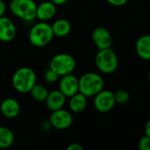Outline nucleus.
<instances>
[{"label": "nucleus", "instance_id": "a878e982", "mask_svg": "<svg viewBox=\"0 0 150 150\" xmlns=\"http://www.w3.org/2000/svg\"><path fill=\"white\" fill-rule=\"evenodd\" d=\"M53 4H54L55 5H62L64 4H66L69 0H50Z\"/></svg>", "mask_w": 150, "mask_h": 150}, {"label": "nucleus", "instance_id": "4468645a", "mask_svg": "<svg viewBox=\"0 0 150 150\" xmlns=\"http://www.w3.org/2000/svg\"><path fill=\"white\" fill-rule=\"evenodd\" d=\"M65 101L66 97L59 90L48 92L47 97L45 100L47 107L51 112L62 108L65 105Z\"/></svg>", "mask_w": 150, "mask_h": 150}, {"label": "nucleus", "instance_id": "393cba45", "mask_svg": "<svg viewBox=\"0 0 150 150\" xmlns=\"http://www.w3.org/2000/svg\"><path fill=\"white\" fill-rule=\"evenodd\" d=\"M5 9H6L5 4L4 3L3 0H0V17L4 16V14L5 12Z\"/></svg>", "mask_w": 150, "mask_h": 150}, {"label": "nucleus", "instance_id": "7ed1b4c3", "mask_svg": "<svg viewBox=\"0 0 150 150\" xmlns=\"http://www.w3.org/2000/svg\"><path fill=\"white\" fill-rule=\"evenodd\" d=\"M54 38L51 25L46 21L35 24L29 32V40L34 47H42L48 45Z\"/></svg>", "mask_w": 150, "mask_h": 150}, {"label": "nucleus", "instance_id": "1a4fd4ad", "mask_svg": "<svg viewBox=\"0 0 150 150\" xmlns=\"http://www.w3.org/2000/svg\"><path fill=\"white\" fill-rule=\"evenodd\" d=\"M59 91L66 98H70L78 92V78L72 73L62 76L59 83Z\"/></svg>", "mask_w": 150, "mask_h": 150}, {"label": "nucleus", "instance_id": "2eb2a0df", "mask_svg": "<svg viewBox=\"0 0 150 150\" xmlns=\"http://www.w3.org/2000/svg\"><path fill=\"white\" fill-rule=\"evenodd\" d=\"M136 53L143 60L150 59V36L149 34L140 37L135 44Z\"/></svg>", "mask_w": 150, "mask_h": 150}, {"label": "nucleus", "instance_id": "0eeeda50", "mask_svg": "<svg viewBox=\"0 0 150 150\" xmlns=\"http://www.w3.org/2000/svg\"><path fill=\"white\" fill-rule=\"evenodd\" d=\"M94 106L99 112H108L115 105L114 94L111 91L102 90L94 96Z\"/></svg>", "mask_w": 150, "mask_h": 150}, {"label": "nucleus", "instance_id": "20e7f679", "mask_svg": "<svg viewBox=\"0 0 150 150\" xmlns=\"http://www.w3.org/2000/svg\"><path fill=\"white\" fill-rule=\"evenodd\" d=\"M95 63L100 72L112 74L117 69L119 61L115 52L109 47L98 50L95 58Z\"/></svg>", "mask_w": 150, "mask_h": 150}, {"label": "nucleus", "instance_id": "f257e3e1", "mask_svg": "<svg viewBox=\"0 0 150 150\" xmlns=\"http://www.w3.org/2000/svg\"><path fill=\"white\" fill-rule=\"evenodd\" d=\"M104 88V80L97 73L89 72L78 79V91L86 98L94 97Z\"/></svg>", "mask_w": 150, "mask_h": 150}, {"label": "nucleus", "instance_id": "6ab92c4d", "mask_svg": "<svg viewBox=\"0 0 150 150\" xmlns=\"http://www.w3.org/2000/svg\"><path fill=\"white\" fill-rule=\"evenodd\" d=\"M30 94L32 96V98L38 102H43L46 100L47 94H48V91L47 89L42 85V84H37L35 83L33 88L30 90Z\"/></svg>", "mask_w": 150, "mask_h": 150}, {"label": "nucleus", "instance_id": "39448f33", "mask_svg": "<svg viewBox=\"0 0 150 150\" xmlns=\"http://www.w3.org/2000/svg\"><path fill=\"white\" fill-rule=\"evenodd\" d=\"M37 4L33 0H11L10 10L13 15L25 21H32L36 16Z\"/></svg>", "mask_w": 150, "mask_h": 150}, {"label": "nucleus", "instance_id": "9b49d317", "mask_svg": "<svg viewBox=\"0 0 150 150\" xmlns=\"http://www.w3.org/2000/svg\"><path fill=\"white\" fill-rule=\"evenodd\" d=\"M17 31L14 23L7 17H0V40L9 42L16 36Z\"/></svg>", "mask_w": 150, "mask_h": 150}, {"label": "nucleus", "instance_id": "a211bd4d", "mask_svg": "<svg viewBox=\"0 0 150 150\" xmlns=\"http://www.w3.org/2000/svg\"><path fill=\"white\" fill-rule=\"evenodd\" d=\"M14 142L12 131L6 127H0V149H8Z\"/></svg>", "mask_w": 150, "mask_h": 150}, {"label": "nucleus", "instance_id": "5701e85b", "mask_svg": "<svg viewBox=\"0 0 150 150\" xmlns=\"http://www.w3.org/2000/svg\"><path fill=\"white\" fill-rule=\"evenodd\" d=\"M106 1L113 6H122L128 2V0H106Z\"/></svg>", "mask_w": 150, "mask_h": 150}, {"label": "nucleus", "instance_id": "ddd939ff", "mask_svg": "<svg viewBox=\"0 0 150 150\" xmlns=\"http://www.w3.org/2000/svg\"><path fill=\"white\" fill-rule=\"evenodd\" d=\"M0 111L5 118L13 119L18 115L20 112V106L17 100H15L14 98H8L1 102Z\"/></svg>", "mask_w": 150, "mask_h": 150}, {"label": "nucleus", "instance_id": "9d476101", "mask_svg": "<svg viewBox=\"0 0 150 150\" xmlns=\"http://www.w3.org/2000/svg\"><path fill=\"white\" fill-rule=\"evenodd\" d=\"M92 40L98 50L111 47L112 40L110 32L105 27H97L91 34Z\"/></svg>", "mask_w": 150, "mask_h": 150}, {"label": "nucleus", "instance_id": "f8f14e48", "mask_svg": "<svg viewBox=\"0 0 150 150\" xmlns=\"http://www.w3.org/2000/svg\"><path fill=\"white\" fill-rule=\"evenodd\" d=\"M56 5L53 4L50 0L40 3L36 7V16L35 18H38L40 21H47L51 19L56 12Z\"/></svg>", "mask_w": 150, "mask_h": 150}, {"label": "nucleus", "instance_id": "6e6552de", "mask_svg": "<svg viewBox=\"0 0 150 150\" xmlns=\"http://www.w3.org/2000/svg\"><path fill=\"white\" fill-rule=\"evenodd\" d=\"M49 122L51 127L59 130H64L72 125L73 117L69 112L61 108L52 112L49 118Z\"/></svg>", "mask_w": 150, "mask_h": 150}, {"label": "nucleus", "instance_id": "aec40b11", "mask_svg": "<svg viewBox=\"0 0 150 150\" xmlns=\"http://www.w3.org/2000/svg\"><path fill=\"white\" fill-rule=\"evenodd\" d=\"M113 94H114V99H115L116 104L123 105V104L127 103L130 99L129 93L125 90H119Z\"/></svg>", "mask_w": 150, "mask_h": 150}, {"label": "nucleus", "instance_id": "bb28decb", "mask_svg": "<svg viewBox=\"0 0 150 150\" xmlns=\"http://www.w3.org/2000/svg\"><path fill=\"white\" fill-rule=\"evenodd\" d=\"M145 135L150 137V121L147 122V125H146V134Z\"/></svg>", "mask_w": 150, "mask_h": 150}, {"label": "nucleus", "instance_id": "4be33fe9", "mask_svg": "<svg viewBox=\"0 0 150 150\" xmlns=\"http://www.w3.org/2000/svg\"><path fill=\"white\" fill-rule=\"evenodd\" d=\"M139 149L141 150H150V137L143 136L139 142Z\"/></svg>", "mask_w": 150, "mask_h": 150}, {"label": "nucleus", "instance_id": "412c9836", "mask_svg": "<svg viewBox=\"0 0 150 150\" xmlns=\"http://www.w3.org/2000/svg\"><path fill=\"white\" fill-rule=\"evenodd\" d=\"M44 76H45L46 81H47V83H55V82L59 79V77H60V76H59L54 70H52L51 69H47V70L46 71Z\"/></svg>", "mask_w": 150, "mask_h": 150}, {"label": "nucleus", "instance_id": "b1692460", "mask_svg": "<svg viewBox=\"0 0 150 150\" xmlns=\"http://www.w3.org/2000/svg\"><path fill=\"white\" fill-rule=\"evenodd\" d=\"M83 147L78 143H71L67 147V150H83Z\"/></svg>", "mask_w": 150, "mask_h": 150}, {"label": "nucleus", "instance_id": "f03ea898", "mask_svg": "<svg viewBox=\"0 0 150 150\" xmlns=\"http://www.w3.org/2000/svg\"><path fill=\"white\" fill-rule=\"evenodd\" d=\"M13 88L21 93H28L36 83L35 72L28 67H23L15 71L12 76Z\"/></svg>", "mask_w": 150, "mask_h": 150}, {"label": "nucleus", "instance_id": "dca6fc26", "mask_svg": "<svg viewBox=\"0 0 150 150\" xmlns=\"http://www.w3.org/2000/svg\"><path fill=\"white\" fill-rule=\"evenodd\" d=\"M69 106L71 112L79 113L85 110L87 106V98L79 91L70 97Z\"/></svg>", "mask_w": 150, "mask_h": 150}, {"label": "nucleus", "instance_id": "423d86ee", "mask_svg": "<svg viewBox=\"0 0 150 150\" xmlns=\"http://www.w3.org/2000/svg\"><path fill=\"white\" fill-rule=\"evenodd\" d=\"M76 60L69 54H58L54 55L50 62V68L59 76L72 73L76 69Z\"/></svg>", "mask_w": 150, "mask_h": 150}, {"label": "nucleus", "instance_id": "f3484780", "mask_svg": "<svg viewBox=\"0 0 150 150\" xmlns=\"http://www.w3.org/2000/svg\"><path fill=\"white\" fill-rule=\"evenodd\" d=\"M51 27L54 36H57V37H65L71 31L70 23L64 18L57 19L52 24Z\"/></svg>", "mask_w": 150, "mask_h": 150}]
</instances>
